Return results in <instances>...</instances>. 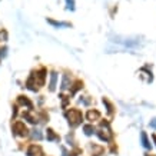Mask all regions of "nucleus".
<instances>
[{"label":"nucleus","instance_id":"21","mask_svg":"<svg viewBox=\"0 0 156 156\" xmlns=\"http://www.w3.org/2000/svg\"><path fill=\"white\" fill-rule=\"evenodd\" d=\"M149 126H151L152 129H156V118H155V119H152L151 123H149Z\"/></svg>","mask_w":156,"mask_h":156},{"label":"nucleus","instance_id":"7","mask_svg":"<svg viewBox=\"0 0 156 156\" xmlns=\"http://www.w3.org/2000/svg\"><path fill=\"white\" fill-rule=\"evenodd\" d=\"M46 137H48V140H53V142H60V136L56 135V132L53 130V129L49 128L46 130Z\"/></svg>","mask_w":156,"mask_h":156},{"label":"nucleus","instance_id":"18","mask_svg":"<svg viewBox=\"0 0 156 156\" xmlns=\"http://www.w3.org/2000/svg\"><path fill=\"white\" fill-rule=\"evenodd\" d=\"M32 137L36 139V140H40V139L43 137V135H42V132H40L39 129H34V130H32Z\"/></svg>","mask_w":156,"mask_h":156},{"label":"nucleus","instance_id":"26","mask_svg":"<svg viewBox=\"0 0 156 156\" xmlns=\"http://www.w3.org/2000/svg\"><path fill=\"white\" fill-rule=\"evenodd\" d=\"M146 156H149V155H146Z\"/></svg>","mask_w":156,"mask_h":156},{"label":"nucleus","instance_id":"25","mask_svg":"<svg viewBox=\"0 0 156 156\" xmlns=\"http://www.w3.org/2000/svg\"><path fill=\"white\" fill-rule=\"evenodd\" d=\"M153 140H155V143H156V135H153Z\"/></svg>","mask_w":156,"mask_h":156},{"label":"nucleus","instance_id":"6","mask_svg":"<svg viewBox=\"0 0 156 156\" xmlns=\"http://www.w3.org/2000/svg\"><path fill=\"white\" fill-rule=\"evenodd\" d=\"M86 118H87V120H90V122H95V120H99L100 119V113L96 110V109H90L89 112L86 113Z\"/></svg>","mask_w":156,"mask_h":156},{"label":"nucleus","instance_id":"14","mask_svg":"<svg viewBox=\"0 0 156 156\" xmlns=\"http://www.w3.org/2000/svg\"><path fill=\"white\" fill-rule=\"evenodd\" d=\"M23 118L27 120L29 123H33V125H36L37 123V120H36V118H34L33 115L30 113V112H23Z\"/></svg>","mask_w":156,"mask_h":156},{"label":"nucleus","instance_id":"22","mask_svg":"<svg viewBox=\"0 0 156 156\" xmlns=\"http://www.w3.org/2000/svg\"><path fill=\"white\" fill-rule=\"evenodd\" d=\"M6 52H7V48L0 49V57H5L6 56Z\"/></svg>","mask_w":156,"mask_h":156},{"label":"nucleus","instance_id":"8","mask_svg":"<svg viewBox=\"0 0 156 156\" xmlns=\"http://www.w3.org/2000/svg\"><path fill=\"white\" fill-rule=\"evenodd\" d=\"M56 82H57V73L56 72H52V73H50V83H49V90H50V92H55V89H56Z\"/></svg>","mask_w":156,"mask_h":156},{"label":"nucleus","instance_id":"3","mask_svg":"<svg viewBox=\"0 0 156 156\" xmlns=\"http://www.w3.org/2000/svg\"><path fill=\"white\" fill-rule=\"evenodd\" d=\"M34 80H36V85L43 86L44 85V79H46V69H40V70L36 72V75H33Z\"/></svg>","mask_w":156,"mask_h":156},{"label":"nucleus","instance_id":"9","mask_svg":"<svg viewBox=\"0 0 156 156\" xmlns=\"http://www.w3.org/2000/svg\"><path fill=\"white\" fill-rule=\"evenodd\" d=\"M69 86H70V77H69V75H67V73H65V75H63V77H62L60 89L62 90H66V89H69Z\"/></svg>","mask_w":156,"mask_h":156},{"label":"nucleus","instance_id":"15","mask_svg":"<svg viewBox=\"0 0 156 156\" xmlns=\"http://www.w3.org/2000/svg\"><path fill=\"white\" fill-rule=\"evenodd\" d=\"M102 102H103V105L106 106V110H108V113L110 115V116H113V106H112V103H110V102H109L106 98H103V99H102Z\"/></svg>","mask_w":156,"mask_h":156},{"label":"nucleus","instance_id":"1","mask_svg":"<svg viewBox=\"0 0 156 156\" xmlns=\"http://www.w3.org/2000/svg\"><path fill=\"white\" fill-rule=\"evenodd\" d=\"M65 118L67 119V123L70 128H77L83 122V113L79 109H69L65 112Z\"/></svg>","mask_w":156,"mask_h":156},{"label":"nucleus","instance_id":"10","mask_svg":"<svg viewBox=\"0 0 156 156\" xmlns=\"http://www.w3.org/2000/svg\"><path fill=\"white\" fill-rule=\"evenodd\" d=\"M48 23L55 26V27H70V23H66V22H56L53 19H48Z\"/></svg>","mask_w":156,"mask_h":156},{"label":"nucleus","instance_id":"12","mask_svg":"<svg viewBox=\"0 0 156 156\" xmlns=\"http://www.w3.org/2000/svg\"><path fill=\"white\" fill-rule=\"evenodd\" d=\"M26 86H27L30 90H33V92H36V90H37V87H34V86H36V80H34L33 75H32V76H30V77L27 79V82H26Z\"/></svg>","mask_w":156,"mask_h":156},{"label":"nucleus","instance_id":"20","mask_svg":"<svg viewBox=\"0 0 156 156\" xmlns=\"http://www.w3.org/2000/svg\"><path fill=\"white\" fill-rule=\"evenodd\" d=\"M67 10H75V0H66Z\"/></svg>","mask_w":156,"mask_h":156},{"label":"nucleus","instance_id":"4","mask_svg":"<svg viewBox=\"0 0 156 156\" xmlns=\"http://www.w3.org/2000/svg\"><path fill=\"white\" fill-rule=\"evenodd\" d=\"M43 151L39 145H30L27 149V156H42Z\"/></svg>","mask_w":156,"mask_h":156},{"label":"nucleus","instance_id":"16","mask_svg":"<svg viewBox=\"0 0 156 156\" xmlns=\"http://www.w3.org/2000/svg\"><path fill=\"white\" fill-rule=\"evenodd\" d=\"M82 87H83V82H80V80L75 82V85L72 86V89H70V95H75L76 92L79 89H82Z\"/></svg>","mask_w":156,"mask_h":156},{"label":"nucleus","instance_id":"17","mask_svg":"<svg viewBox=\"0 0 156 156\" xmlns=\"http://www.w3.org/2000/svg\"><path fill=\"white\" fill-rule=\"evenodd\" d=\"M83 132H85V135H87V136L93 135V133H95V128H93V125H85V126H83Z\"/></svg>","mask_w":156,"mask_h":156},{"label":"nucleus","instance_id":"11","mask_svg":"<svg viewBox=\"0 0 156 156\" xmlns=\"http://www.w3.org/2000/svg\"><path fill=\"white\" fill-rule=\"evenodd\" d=\"M96 135H98V136H99V139H100V140H103V142H109V140L112 139V136H110L109 133H105L102 129H100V130H98V132H96Z\"/></svg>","mask_w":156,"mask_h":156},{"label":"nucleus","instance_id":"24","mask_svg":"<svg viewBox=\"0 0 156 156\" xmlns=\"http://www.w3.org/2000/svg\"><path fill=\"white\" fill-rule=\"evenodd\" d=\"M77 153H79V151H73L70 152V156H77Z\"/></svg>","mask_w":156,"mask_h":156},{"label":"nucleus","instance_id":"19","mask_svg":"<svg viewBox=\"0 0 156 156\" xmlns=\"http://www.w3.org/2000/svg\"><path fill=\"white\" fill-rule=\"evenodd\" d=\"M6 40H7V32L5 29H2L0 30V42H6Z\"/></svg>","mask_w":156,"mask_h":156},{"label":"nucleus","instance_id":"23","mask_svg":"<svg viewBox=\"0 0 156 156\" xmlns=\"http://www.w3.org/2000/svg\"><path fill=\"white\" fill-rule=\"evenodd\" d=\"M79 102H80V103H83V105H89L90 103L89 99H83V98H80V99H79Z\"/></svg>","mask_w":156,"mask_h":156},{"label":"nucleus","instance_id":"2","mask_svg":"<svg viewBox=\"0 0 156 156\" xmlns=\"http://www.w3.org/2000/svg\"><path fill=\"white\" fill-rule=\"evenodd\" d=\"M12 130H13V135L20 136V137H24V136H27V135H29V129L26 128L24 122H20V120H17V122L13 123Z\"/></svg>","mask_w":156,"mask_h":156},{"label":"nucleus","instance_id":"13","mask_svg":"<svg viewBox=\"0 0 156 156\" xmlns=\"http://www.w3.org/2000/svg\"><path fill=\"white\" fill-rule=\"evenodd\" d=\"M140 137H142V145H143V147H145V149H151L152 145H151V142L147 140V135H146V133L142 132V133H140Z\"/></svg>","mask_w":156,"mask_h":156},{"label":"nucleus","instance_id":"5","mask_svg":"<svg viewBox=\"0 0 156 156\" xmlns=\"http://www.w3.org/2000/svg\"><path fill=\"white\" fill-rule=\"evenodd\" d=\"M17 102H19L20 106H26L29 110H32V109H33V103H32L26 96H19V98H17Z\"/></svg>","mask_w":156,"mask_h":156}]
</instances>
